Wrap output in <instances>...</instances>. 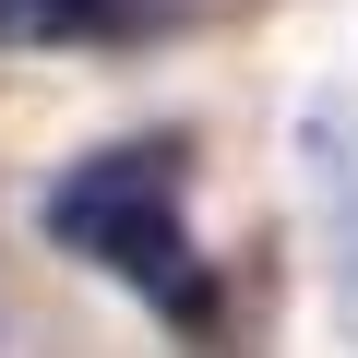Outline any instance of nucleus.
<instances>
[{
  "label": "nucleus",
  "instance_id": "nucleus-2",
  "mask_svg": "<svg viewBox=\"0 0 358 358\" xmlns=\"http://www.w3.org/2000/svg\"><path fill=\"white\" fill-rule=\"evenodd\" d=\"M299 167H310L322 299H334V334L358 346V96H310L299 108Z\"/></svg>",
  "mask_w": 358,
  "mask_h": 358
},
{
  "label": "nucleus",
  "instance_id": "nucleus-3",
  "mask_svg": "<svg viewBox=\"0 0 358 358\" xmlns=\"http://www.w3.org/2000/svg\"><path fill=\"white\" fill-rule=\"evenodd\" d=\"M167 24L179 0H0V48H131Z\"/></svg>",
  "mask_w": 358,
  "mask_h": 358
},
{
  "label": "nucleus",
  "instance_id": "nucleus-1",
  "mask_svg": "<svg viewBox=\"0 0 358 358\" xmlns=\"http://www.w3.org/2000/svg\"><path fill=\"white\" fill-rule=\"evenodd\" d=\"M36 227L60 251H84L108 287H131L179 346H215V263L192 227V192H179V143H96L84 167H60L36 192Z\"/></svg>",
  "mask_w": 358,
  "mask_h": 358
}]
</instances>
